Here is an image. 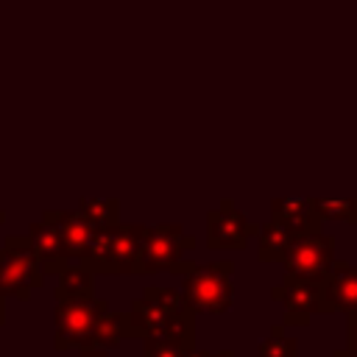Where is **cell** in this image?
<instances>
[{
  "mask_svg": "<svg viewBox=\"0 0 357 357\" xmlns=\"http://www.w3.org/2000/svg\"><path fill=\"white\" fill-rule=\"evenodd\" d=\"M92 229H109V226H117L120 223V204L117 198H84L75 209Z\"/></svg>",
  "mask_w": 357,
  "mask_h": 357,
  "instance_id": "16",
  "label": "cell"
},
{
  "mask_svg": "<svg viewBox=\"0 0 357 357\" xmlns=\"http://www.w3.org/2000/svg\"><path fill=\"white\" fill-rule=\"evenodd\" d=\"M6 324V301H3V296H0V326Z\"/></svg>",
  "mask_w": 357,
  "mask_h": 357,
  "instance_id": "23",
  "label": "cell"
},
{
  "mask_svg": "<svg viewBox=\"0 0 357 357\" xmlns=\"http://www.w3.org/2000/svg\"><path fill=\"white\" fill-rule=\"evenodd\" d=\"M109 310L106 298L98 296H59L53 307L56 335L53 343L59 351L67 349H92V335L100 315Z\"/></svg>",
  "mask_w": 357,
  "mask_h": 357,
  "instance_id": "3",
  "label": "cell"
},
{
  "mask_svg": "<svg viewBox=\"0 0 357 357\" xmlns=\"http://www.w3.org/2000/svg\"><path fill=\"white\" fill-rule=\"evenodd\" d=\"M45 273L39 268L31 237L8 234L0 245V296H14L28 301L31 290H39Z\"/></svg>",
  "mask_w": 357,
  "mask_h": 357,
  "instance_id": "6",
  "label": "cell"
},
{
  "mask_svg": "<svg viewBox=\"0 0 357 357\" xmlns=\"http://www.w3.org/2000/svg\"><path fill=\"white\" fill-rule=\"evenodd\" d=\"M296 351H298V343H296V337L284 335L282 324H273L271 335L259 343V357H296Z\"/></svg>",
  "mask_w": 357,
  "mask_h": 357,
  "instance_id": "19",
  "label": "cell"
},
{
  "mask_svg": "<svg viewBox=\"0 0 357 357\" xmlns=\"http://www.w3.org/2000/svg\"><path fill=\"white\" fill-rule=\"evenodd\" d=\"M81 357H106L103 349H81Z\"/></svg>",
  "mask_w": 357,
  "mask_h": 357,
  "instance_id": "21",
  "label": "cell"
},
{
  "mask_svg": "<svg viewBox=\"0 0 357 357\" xmlns=\"http://www.w3.org/2000/svg\"><path fill=\"white\" fill-rule=\"evenodd\" d=\"M137 237V254H134V268L131 273L145 276V273H159L170 271L187 251L195 248V237L187 234L178 223H159V226H134Z\"/></svg>",
  "mask_w": 357,
  "mask_h": 357,
  "instance_id": "2",
  "label": "cell"
},
{
  "mask_svg": "<svg viewBox=\"0 0 357 357\" xmlns=\"http://www.w3.org/2000/svg\"><path fill=\"white\" fill-rule=\"evenodd\" d=\"M92 273L89 271H84L81 265H70V268H64L61 273H59V287H56V293L59 296H95L92 290Z\"/></svg>",
  "mask_w": 357,
  "mask_h": 357,
  "instance_id": "18",
  "label": "cell"
},
{
  "mask_svg": "<svg viewBox=\"0 0 357 357\" xmlns=\"http://www.w3.org/2000/svg\"><path fill=\"white\" fill-rule=\"evenodd\" d=\"M28 237L33 243V251H36V259H39V268H42L45 276L47 273L59 276L64 268H70V259H67V254L61 248V240H59V234H56V229L50 223H45V220L31 223Z\"/></svg>",
  "mask_w": 357,
  "mask_h": 357,
  "instance_id": "12",
  "label": "cell"
},
{
  "mask_svg": "<svg viewBox=\"0 0 357 357\" xmlns=\"http://www.w3.org/2000/svg\"><path fill=\"white\" fill-rule=\"evenodd\" d=\"M257 231L259 229L254 223H248V218L229 198H223L220 206L218 209H209V215H206V245L209 248H234V251H243Z\"/></svg>",
  "mask_w": 357,
  "mask_h": 357,
  "instance_id": "8",
  "label": "cell"
},
{
  "mask_svg": "<svg viewBox=\"0 0 357 357\" xmlns=\"http://www.w3.org/2000/svg\"><path fill=\"white\" fill-rule=\"evenodd\" d=\"M42 220L50 223L61 240V248L67 254V259L78 262L89 245V237H92V226L73 209V212H64V209H45L42 212Z\"/></svg>",
  "mask_w": 357,
  "mask_h": 357,
  "instance_id": "11",
  "label": "cell"
},
{
  "mask_svg": "<svg viewBox=\"0 0 357 357\" xmlns=\"http://www.w3.org/2000/svg\"><path fill=\"white\" fill-rule=\"evenodd\" d=\"M271 298L284 304L282 326H307L310 318L321 312V282H307L284 273L282 284L271 290Z\"/></svg>",
  "mask_w": 357,
  "mask_h": 357,
  "instance_id": "9",
  "label": "cell"
},
{
  "mask_svg": "<svg viewBox=\"0 0 357 357\" xmlns=\"http://www.w3.org/2000/svg\"><path fill=\"white\" fill-rule=\"evenodd\" d=\"M231 271H234V265L229 259H220V262H209V265H192L184 273L181 296L192 307V312L220 315L231 307V301H234Z\"/></svg>",
  "mask_w": 357,
  "mask_h": 357,
  "instance_id": "5",
  "label": "cell"
},
{
  "mask_svg": "<svg viewBox=\"0 0 357 357\" xmlns=\"http://www.w3.org/2000/svg\"><path fill=\"white\" fill-rule=\"evenodd\" d=\"M3 220H6V212H0V223H3Z\"/></svg>",
  "mask_w": 357,
  "mask_h": 357,
  "instance_id": "24",
  "label": "cell"
},
{
  "mask_svg": "<svg viewBox=\"0 0 357 357\" xmlns=\"http://www.w3.org/2000/svg\"><path fill=\"white\" fill-rule=\"evenodd\" d=\"M318 220L357 223V198H310Z\"/></svg>",
  "mask_w": 357,
  "mask_h": 357,
  "instance_id": "17",
  "label": "cell"
},
{
  "mask_svg": "<svg viewBox=\"0 0 357 357\" xmlns=\"http://www.w3.org/2000/svg\"><path fill=\"white\" fill-rule=\"evenodd\" d=\"M134 254H137V237H134V226H109V229H92L89 245L84 251V257L78 259V265L84 271H89L92 276H120V273H131L134 268Z\"/></svg>",
  "mask_w": 357,
  "mask_h": 357,
  "instance_id": "4",
  "label": "cell"
},
{
  "mask_svg": "<svg viewBox=\"0 0 357 357\" xmlns=\"http://www.w3.org/2000/svg\"><path fill=\"white\" fill-rule=\"evenodd\" d=\"M332 357H357V354H354V351H349V349H337Z\"/></svg>",
  "mask_w": 357,
  "mask_h": 357,
  "instance_id": "22",
  "label": "cell"
},
{
  "mask_svg": "<svg viewBox=\"0 0 357 357\" xmlns=\"http://www.w3.org/2000/svg\"><path fill=\"white\" fill-rule=\"evenodd\" d=\"M321 312H357V265H332L321 282Z\"/></svg>",
  "mask_w": 357,
  "mask_h": 357,
  "instance_id": "10",
  "label": "cell"
},
{
  "mask_svg": "<svg viewBox=\"0 0 357 357\" xmlns=\"http://www.w3.org/2000/svg\"><path fill=\"white\" fill-rule=\"evenodd\" d=\"M123 337H128V312L106 310L95 326L92 349H114L123 343Z\"/></svg>",
  "mask_w": 357,
  "mask_h": 357,
  "instance_id": "15",
  "label": "cell"
},
{
  "mask_svg": "<svg viewBox=\"0 0 357 357\" xmlns=\"http://www.w3.org/2000/svg\"><path fill=\"white\" fill-rule=\"evenodd\" d=\"M257 234H259V245H257V259L259 262H282L287 248H290V243L296 240V234L287 226L276 223V220L259 226Z\"/></svg>",
  "mask_w": 357,
  "mask_h": 357,
  "instance_id": "14",
  "label": "cell"
},
{
  "mask_svg": "<svg viewBox=\"0 0 357 357\" xmlns=\"http://www.w3.org/2000/svg\"><path fill=\"white\" fill-rule=\"evenodd\" d=\"M128 337L167 340L195 351V312L173 287H145L128 310Z\"/></svg>",
  "mask_w": 357,
  "mask_h": 357,
  "instance_id": "1",
  "label": "cell"
},
{
  "mask_svg": "<svg viewBox=\"0 0 357 357\" xmlns=\"http://www.w3.org/2000/svg\"><path fill=\"white\" fill-rule=\"evenodd\" d=\"M346 335H349V351L357 354V312H346Z\"/></svg>",
  "mask_w": 357,
  "mask_h": 357,
  "instance_id": "20",
  "label": "cell"
},
{
  "mask_svg": "<svg viewBox=\"0 0 357 357\" xmlns=\"http://www.w3.org/2000/svg\"><path fill=\"white\" fill-rule=\"evenodd\" d=\"M271 220L287 226L296 237L321 229V220L312 212L310 198H273L271 201Z\"/></svg>",
  "mask_w": 357,
  "mask_h": 357,
  "instance_id": "13",
  "label": "cell"
},
{
  "mask_svg": "<svg viewBox=\"0 0 357 357\" xmlns=\"http://www.w3.org/2000/svg\"><path fill=\"white\" fill-rule=\"evenodd\" d=\"M335 243L337 240L332 234H324L321 229L298 234L282 259L284 273L307 282H324L335 265Z\"/></svg>",
  "mask_w": 357,
  "mask_h": 357,
  "instance_id": "7",
  "label": "cell"
}]
</instances>
